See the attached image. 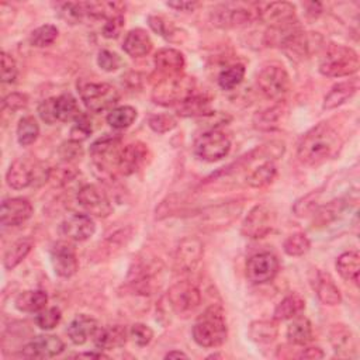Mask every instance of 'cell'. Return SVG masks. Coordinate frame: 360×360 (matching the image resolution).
Wrapping results in <instances>:
<instances>
[{"instance_id":"d4e9b609","label":"cell","mask_w":360,"mask_h":360,"mask_svg":"<svg viewBox=\"0 0 360 360\" xmlns=\"http://www.w3.org/2000/svg\"><path fill=\"white\" fill-rule=\"evenodd\" d=\"M98 330V322L86 314H80L76 318H73L66 329V333L69 339L75 345H83L90 338H93Z\"/></svg>"},{"instance_id":"6da1fadb","label":"cell","mask_w":360,"mask_h":360,"mask_svg":"<svg viewBox=\"0 0 360 360\" xmlns=\"http://www.w3.org/2000/svg\"><path fill=\"white\" fill-rule=\"evenodd\" d=\"M342 146L339 134L326 122H319L311 128L300 141L297 156L307 166H318L333 158Z\"/></svg>"},{"instance_id":"4fadbf2b","label":"cell","mask_w":360,"mask_h":360,"mask_svg":"<svg viewBox=\"0 0 360 360\" xmlns=\"http://www.w3.org/2000/svg\"><path fill=\"white\" fill-rule=\"evenodd\" d=\"M278 260L270 252H259L252 255L246 262V278L253 284H264L271 281L278 271Z\"/></svg>"},{"instance_id":"ba28073f","label":"cell","mask_w":360,"mask_h":360,"mask_svg":"<svg viewBox=\"0 0 360 360\" xmlns=\"http://www.w3.org/2000/svg\"><path fill=\"white\" fill-rule=\"evenodd\" d=\"M231 150L229 136L219 129H207L200 134L193 145L197 158L205 162H217L225 158Z\"/></svg>"},{"instance_id":"f546056e","label":"cell","mask_w":360,"mask_h":360,"mask_svg":"<svg viewBox=\"0 0 360 360\" xmlns=\"http://www.w3.org/2000/svg\"><path fill=\"white\" fill-rule=\"evenodd\" d=\"M48 304V294L42 290H27L17 295L14 305L21 312H39Z\"/></svg>"},{"instance_id":"6125c7cd","label":"cell","mask_w":360,"mask_h":360,"mask_svg":"<svg viewBox=\"0 0 360 360\" xmlns=\"http://www.w3.org/2000/svg\"><path fill=\"white\" fill-rule=\"evenodd\" d=\"M305 7H307V14L314 15V17L319 15L321 11H322V4H321V3H314V1H312V3L305 4Z\"/></svg>"},{"instance_id":"2e32d148","label":"cell","mask_w":360,"mask_h":360,"mask_svg":"<svg viewBox=\"0 0 360 360\" xmlns=\"http://www.w3.org/2000/svg\"><path fill=\"white\" fill-rule=\"evenodd\" d=\"M257 20L269 27H280L297 21L295 6L288 1H273L257 4Z\"/></svg>"},{"instance_id":"4316f807","label":"cell","mask_w":360,"mask_h":360,"mask_svg":"<svg viewBox=\"0 0 360 360\" xmlns=\"http://www.w3.org/2000/svg\"><path fill=\"white\" fill-rule=\"evenodd\" d=\"M152 39L149 34L142 28L131 30L122 42L124 52L131 58H142L146 56L152 51Z\"/></svg>"},{"instance_id":"11a10c76","label":"cell","mask_w":360,"mask_h":360,"mask_svg":"<svg viewBox=\"0 0 360 360\" xmlns=\"http://www.w3.org/2000/svg\"><path fill=\"white\" fill-rule=\"evenodd\" d=\"M131 336L138 346L143 347L150 343L153 338V330L145 323H134L131 326Z\"/></svg>"},{"instance_id":"680465c9","label":"cell","mask_w":360,"mask_h":360,"mask_svg":"<svg viewBox=\"0 0 360 360\" xmlns=\"http://www.w3.org/2000/svg\"><path fill=\"white\" fill-rule=\"evenodd\" d=\"M28 104V97L22 93H11L3 100V110H10L11 112L24 108Z\"/></svg>"},{"instance_id":"836d02e7","label":"cell","mask_w":360,"mask_h":360,"mask_svg":"<svg viewBox=\"0 0 360 360\" xmlns=\"http://www.w3.org/2000/svg\"><path fill=\"white\" fill-rule=\"evenodd\" d=\"M304 308H305V301L300 294L297 292L288 294L277 304L274 309V319L276 321L292 319L294 316L300 315Z\"/></svg>"},{"instance_id":"52a82bcc","label":"cell","mask_w":360,"mask_h":360,"mask_svg":"<svg viewBox=\"0 0 360 360\" xmlns=\"http://www.w3.org/2000/svg\"><path fill=\"white\" fill-rule=\"evenodd\" d=\"M79 94L84 105L94 112L110 110L120 100L118 90L110 83H97V82L80 83Z\"/></svg>"},{"instance_id":"9a60e30c","label":"cell","mask_w":360,"mask_h":360,"mask_svg":"<svg viewBox=\"0 0 360 360\" xmlns=\"http://www.w3.org/2000/svg\"><path fill=\"white\" fill-rule=\"evenodd\" d=\"M77 202L90 215L105 218L111 214L112 207L107 195L94 184H84L77 191Z\"/></svg>"},{"instance_id":"681fc988","label":"cell","mask_w":360,"mask_h":360,"mask_svg":"<svg viewBox=\"0 0 360 360\" xmlns=\"http://www.w3.org/2000/svg\"><path fill=\"white\" fill-rule=\"evenodd\" d=\"M93 132V125L90 118L86 114H80L75 121L73 125L70 128V139L82 142L84 139H87L90 136V134Z\"/></svg>"},{"instance_id":"ac0fdd59","label":"cell","mask_w":360,"mask_h":360,"mask_svg":"<svg viewBox=\"0 0 360 360\" xmlns=\"http://www.w3.org/2000/svg\"><path fill=\"white\" fill-rule=\"evenodd\" d=\"M51 263L55 273L63 278L72 277L79 269V262H77L75 248L66 242H58L52 246Z\"/></svg>"},{"instance_id":"6f0895ef","label":"cell","mask_w":360,"mask_h":360,"mask_svg":"<svg viewBox=\"0 0 360 360\" xmlns=\"http://www.w3.org/2000/svg\"><path fill=\"white\" fill-rule=\"evenodd\" d=\"M124 27V14L122 15H115V17H111L108 20H105L104 25H103V30H101V34L104 38H117L121 32Z\"/></svg>"},{"instance_id":"f5cc1de1","label":"cell","mask_w":360,"mask_h":360,"mask_svg":"<svg viewBox=\"0 0 360 360\" xmlns=\"http://www.w3.org/2000/svg\"><path fill=\"white\" fill-rule=\"evenodd\" d=\"M97 65L105 72H115L122 66V59L108 49H103L97 55Z\"/></svg>"},{"instance_id":"3957f363","label":"cell","mask_w":360,"mask_h":360,"mask_svg":"<svg viewBox=\"0 0 360 360\" xmlns=\"http://www.w3.org/2000/svg\"><path fill=\"white\" fill-rule=\"evenodd\" d=\"M357 52L340 44H329L319 62V72L328 77L350 76L359 70Z\"/></svg>"},{"instance_id":"7dc6e473","label":"cell","mask_w":360,"mask_h":360,"mask_svg":"<svg viewBox=\"0 0 360 360\" xmlns=\"http://www.w3.org/2000/svg\"><path fill=\"white\" fill-rule=\"evenodd\" d=\"M60 318H62V312L59 308L56 307L44 308L37 314L35 323L42 330H49V329H53L60 322Z\"/></svg>"},{"instance_id":"7bdbcfd3","label":"cell","mask_w":360,"mask_h":360,"mask_svg":"<svg viewBox=\"0 0 360 360\" xmlns=\"http://www.w3.org/2000/svg\"><path fill=\"white\" fill-rule=\"evenodd\" d=\"M311 248V242L308 236L302 232H294L288 235L283 243V250L288 256H302Z\"/></svg>"},{"instance_id":"9c48e42d","label":"cell","mask_w":360,"mask_h":360,"mask_svg":"<svg viewBox=\"0 0 360 360\" xmlns=\"http://www.w3.org/2000/svg\"><path fill=\"white\" fill-rule=\"evenodd\" d=\"M51 169H44L39 163H32L27 159L14 160L6 174L7 184L14 190L25 188L31 184H37V181L44 183L49 180Z\"/></svg>"},{"instance_id":"816d5d0a","label":"cell","mask_w":360,"mask_h":360,"mask_svg":"<svg viewBox=\"0 0 360 360\" xmlns=\"http://www.w3.org/2000/svg\"><path fill=\"white\" fill-rule=\"evenodd\" d=\"M148 124L152 131L158 134H165L172 131L177 125V121L172 114H156L149 118Z\"/></svg>"},{"instance_id":"be15d7a7","label":"cell","mask_w":360,"mask_h":360,"mask_svg":"<svg viewBox=\"0 0 360 360\" xmlns=\"http://www.w3.org/2000/svg\"><path fill=\"white\" fill-rule=\"evenodd\" d=\"M76 357H87V359H107L108 356L101 353V352H86V353H80L76 354Z\"/></svg>"},{"instance_id":"d6986e66","label":"cell","mask_w":360,"mask_h":360,"mask_svg":"<svg viewBox=\"0 0 360 360\" xmlns=\"http://www.w3.org/2000/svg\"><path fill=\"white\" fill-rule=\"evenodd\" d=\"M65 343L55 335H39L22 347V356L28 359H51L60 354Z\"/></svg>"},{"instance_id":"603a6c76","label":"cell","mask_w":360,"mask_h":360,"mask_svg":"<svg viewBox=\"0 0 360 360\" xmlns=\"http://www.w3.org/2000/svg\"><path fill=\"white\" fill-rule=\"evenodd\" d=\"M96 232V224L86 214H73L60 224V233L68 239L83 242L93 236Z\"/></svg>"},{"instance_id":"d590c367","label":"cell","mask_w":360,"mask_h":360,"mask_svg":"<svg viewBox=\"0 0 360 360\" xmlns=\"http://www.w3.org/2000/svg\"><path fill=\"white\" fill-rule=\"evenodd\" d=\"M283 115L284 107L281 104H277L256 112L253 117V125L260 131H273L280 125Z\"/></svg>"},{"instance_id":"ffe728a7","label":"cell","mask_w":360,"mask_h":360,"mask_svg":"<svg viewBox=\"0 0 360 360\" xmlns=\"http://www.w3.org/2000/svg\"><path fill=\"white\" fill-rule=\"evenodd\" d=\"M32 214V205L27 198H6L0 208V222L3 226H18L24 224Z\"/></svg>"},{"instance_id":"e575fe53","label":"cell","mask_w":360,"mask_h":360,"mask_svg":"<svg viewBox=\"0 0 360 360\" xmlns=\"http://www.w3.org/2000/svg\"><path fill=\"white\" fill-rule=\"evenodd\" d=\"M32 246H34V240L31 238H21V239L15 240L14 243H11L3 257L4 267L11 270L15 266H18L27 257V255L31 252Z\"/></svg>"},{"instance_id":"8992f818","label":"cell","mask_w":360,"mask_h":360,"mask_svg":"<svg viewBox=\"0 0 360 360\" xmlns=\"http://www.w3.org/2000/svg\"><path fill=\"white\" fill-rule=\"evenodd\" d=\"M166 298L170 309L181 318L194 314L201 304V292L198 287L188 280H181L173 284L169 288Z\"/></svg>"},{"instance_id":"c3c4849f","label":"cell","mask_w":360,"mask_h":360,"mask_svg":"<svg viewBox=\"0 0 360 360\" xmlns=\"http://www.w3.org/2000/svg\"><path fill=\"white\" fill-rule=\"evenodd\" d=\"M321 195V191H312L309 194H307L305 197L300 198L295 201L292 211L297 217H305L308 214H315L316 211V205H318V198Z\"/></svg>"},{"instance_id":"ab89813d","label":"cell","mask_w":360,"mask_h":360,"mask_svg":"<svg viewBox=\"0 0 360 360\" xmlns=\"http://www.w3.org/2000/svg\"><path fill=\"white\" fill-rule=\"evenodd\" d=\"M177 112L181 117H202L210 112V98L207 96L193 94L179 104Z\"/></svg>"},{"instance_id":"7402d4cb","label":"cell","mask_w":360,"mask_h":360,"mask_svg":"<svg viewBox=\"0 0 360 360\" xmlns=\"http://www.w3.org/2000/svg\"><path fill=\"white\" fill-rule=\"evenodd\" d=\"M309 281H311V285H312L316 297L319 298V301L322 304L330 305V307L340 304V301H342L340 290L338 288V285L335 284V281L329 273L315 269L312 271V276L309 277Z\"/></svg>"},{"instance_id":"4dcf8cb0","label":"cell","mask_w":360,"mask_h":360,"mask_svg":"<svg viewBox=\"0 0 360 360\" xmlns=\"http://www.w3.org/2000/svg\"><path fill=\"white\" fill-rule=\"evenodd\" d=\"M148 24L156 34L170 42H181L186 38V32L163 15H149Z\"/></svg>"},{"instance_id":"f35d334b","label":"cell","mask_w":360,"mask_h":360,"mask_svg":"<svg viewBox=\"0 0 360 360\" xmlns=\"http://www.w3.org/2000/svg\"><path fill=\"white\" fill-rule=\"evenodd\" d=\"M55 108H56V118L62 122L75 121L80 114V108L77 100L72 94H60L55 98Z\"/></svg>"},{"instance_id":"44dd1931","label":"cell","mask_w":360,"mask_h":360,"mask_svg":"<svg viewBox=\"0 0 360 360\" xmlns=\"http://www.w3.org/2000/svg\"><path fill=\"white\" fill-rule=\"evenodd\" d=\"M148 153H149V150L145 143H142V142L128 143V145L122 146V149L120 150L115 169L121 174L129 176V174L135 173L146 162Z\"/></svg>"},{"instance_id":"5b68a950","label":"cell","mask_w":360,"mask_h":360,"mask_svg":"<svg viewBox=\"0 0 360 360\" xmlns=\"http://www.w3.org/2000/svg\"><path fill=\"white\" fill-rule=\"evenodd\" d=\"M210 20L218 28L245 27L257 20V4L221 3L211 10Z\"/></svg>"},{"instance_id":"bcb514c9","label":"cell","mask_w":360,"mask_h":360,"mask_svg":"<svg viewBox=\"0 0 360 360\" xmlns=\"http://www.w3.org/2000/svg\"><path fill=\"white\" fill-rule=\"evenodd\" d=\"M59 11H60V17L70 24H77L84 18H89L87 10H86V1L63 3Z\"/></svg>"},{"instance_id":"74e56055","label":"cell","mask_w":360,"mask_h":360,"mask_svg":"<svg viewBox=\"0 0 360 360\" xmlns=\"http://www.w3.org/2000/svg\"><path fill=\"white\" fill-rule=\"evenodd\" d=\"M278 328L273 321H253L249 326L248 335L255 343H270L277 338Z\"/></svg>"},{"instance_id":"d6a6232c","label":"cell","mask_w":360,"mask_h":360,"mask_svg":"<svg viewBox=\"0 0 360 360\" xmlns=\"http://www.w3.org/2000/svg\"><path fill=\"white\" fill-rule=\"evenodd\" d=\"M336 270L346 281H352L357 285L359 283V270H360V257L354 250L342 253L336 259Z\"/></svg>"},{"instance_id":"5bb4252c","label":"cell","mask_w":360,"mask_h":360,"mask_svg":"<svg viewBox=\"0 0 360 360\" xmlns=\"http://www.w3.org/2000/svg\"><path fill=\"white\" fill-rule=\"evenodd\" d=\"M121 136L120 135H104L96 139L90 146V155L97 167L107 170L115 169L117 159L121 148Z\"/></svg>"},{"instance_id":"8d00e7d4","label":"cell","mask_w":360,"mask_h":360,"mask_svg":"<svg viewBox=\"0 0 360 360\" xmlns=\"http://www.w3.org/2000/svg\"><path fill=\"white\" fill-rule=\"evenodd\" d=\"M277 174V167L273 163V160H266L257 167H255L248 176H246V184L253 188H262L269 186Z\"/></svg>"},{"instance_id":"94428289","label":"cell","mask_w":360,"mask_h":360,"mask_svg":"<svg viewBox=\"0 0 360 360\" xmlns=\"http://www.w3.org/2000/svg\"><path fill=\"white\" fill-rule=\"evenodd\" d=\"M300 357H302V359H322L323 352L319 347H308V349L302 350Z\"/></svg>"},{"instance_id":"9f6ffc18","label":"cell","mask_w":360,"mask_h":360,"mask_svg":"<svg viewBox=\"0 0 360 360\" xmlns=\"http://www.w3.org/2000/svg\"><path fill=\"white\" fill-rule=\"evenodd\" d=\"M55 98L56 97H49L44 101L39 103L38 105V115L45 124H55L58 121L56 118V108H55Z\"/></svg>"},{"instance_id":"cb8c5ba5","label":"cell","mask_w":360,"mask_h":360,"mask_svg":"<svg viewBox=\"0 0 360 360\" xmlns=\"http://www.w3.org/2000/svg\"><path fill=\"white\" fill-rule=\"evenodd\" d=\"M153 62H155L156 70H159L163 75V77L180 75L186 65L184 55L174 48L159 49L153 56Z\"/></svg>"},{"instance_id":"30bf717a","label":"cell","mask_w":360,"mask_h":360,"mask_svg":"<svg viewBox=\"0 0 360 360\" xmlns=\"http://www.w3.org/2000/svg\"><path fill=\"white\" fill-rule=\"evenodd\" d=\"M256 84L259 91L269 100L280 101L290 90V76L287 70L281 66L271 65L263 68L257 77Z\"/></svg>"},{"instance_id":"e7e4bbea","label":"cell","mask_w":360,"mask_h":360,"mask_svg":"<svg viewBox=\"0 0 360 360\" xmlns=\"http://www.w3.org/2000/svg\"><path fill=\"white\" fill-rule=\"evenodd\" d=\"M180 359V357H183V359H187L188 356L186 354V353H183V352H180V350H172V352H167L166 354H165V359Z\"/></svg>"},{"instance_id":"7c38bea8","label":"cell","mask_w":360,"mask_h":360,"mask_svg":"<svg viewBox=\"0 0 360 360\" xmlns=\"http://www.w3.org/2000/svg\"><path fill=\"white\" fill-rule=\"evenodd\" d=\"M204 256V245L195 236H186L183 238L173 256V269L177 274H186L200 264Z\"/></svg>"},{"instance_id":"f1b7e54d","label":"cell","mask_w":360,"mask_h":360,"mask_svg":"<svg viewBox=\"0 0 360 360\" xmlns=\"http://www.w3.org/2000/svg\"><path fill=\"white\" fill-rule=\"evenodd\" d=\"M357 89H359V82L356 79L345 80V82L335 84L329 90V93L325 96L322 107L325 110H332V108H336V107L345 104L349 98H352L356 94Z\"/></svg>"},{"instance_id":"f6af8a7d","label":"cell","mask_w":360,"mask_h":360,"mask_svg":"<svg viewBox=\"0 0 360 360\" xmlns=\"http://www.w3.org/2000/svg\"><path fill=\"white\" fill-rule=\"evenodd\" d=\"M58 38V28L52 24H45L35 28L30 35V42L32 46L45 48L55 42Z\"/></svg>"},{"instance_id":"1f68e13d","label":"cell","mask_w":360,"mask_h":360,"mask_svg":"<svg viewBox=\"0 0 360 360\" xmlns=\"http://www.w3.org/2000/svg\"><path fill=\"white\" fill-rule=\"evenodd\" d=\"M287 339L290 343L304 346L312 339V325L305 316H294L287 326Z\"/></svg>"},{"instance_id":"db71d44e","label":"cell","mask_w":360,"mask_h":360,"mask_svg":"<svg viewBox=\"0 0 360 360\" xmlns=\"http://www.w3.org/2000/svg\"><path fill=\"white\" fill-rule=\"evenodd\" d=\"M17 73H18V69L14 58L6 51H3L1 52V82L13 83L17 77Z\"/></svg>"},{"instance_id":"b9f144b4","label":"cell","mask_w":360,"mask_h":360,"mask_svg":"<svg viewBox=\"0 0 360 360\" xmlns=\"http://www.w3.org/2000/svg\"><path fill=\"white\" fill-rule=\"evenodd\" d=\"M39 135V125L31 115H25L17 125V141L21 146H28L37 141Z\"/></svg>"},{"instance_id":"277c9868","label":"cell","mask_w":360,"mask_h":360,"mask_svg":"<svg viewBox=\"0 0 360 360\" xmlns=\"http://www.w3.org/2000/svg\"><path fill=\"white\" fill-rule=\"evenodd\" d=\"M195 80L187 75H173L162 77L152 90V100L159 105H176L194 94Z\"/></svg>"},{"instance_id":"484cf974","label":"cell","mask_w":360,"mask_h":360,"mask_svg":"<svg viewBox=\"0 0 360 360\" xmlns=\"http://www.w3.org/2000/svg\"><path fill=\"white\" fill-rule=\"evenodd\" d=\"M329 342L339 356H350L357 349L352 329L343 323H335L329 329Z\"/></svg>"},{"instance_id":"f907efd6","label":"cell","mask_w":360,"mask_h":360,"mask_svg":"<svg viewBox=\"0 0 360 360\" xmlns=\"http://www.w3.org/2000/svg\"><path fill=\"white\" fill-rule=\"evenodd\" d=\"M59 156L62 158L63 162L66 163H72V162H77L83 158V148L80 145V142L69 139L66 142H63L59 149H58Z\"/></svg>"},{"instance_id":"7a4b0ae2","label":"cell","mask_w":360,"mask_h":360,"mask_svg":"<svg viewBox=\"0 0 360 360\" xmlns=\"http://www.w3.org/2000/svg\"><path fill=\"white\" fill-rule=\"evenodd\" d=\"M228 335L224 311L219 305H210L198 315L193 326V339L201 347H218Z\"/></svg>"},{"instance_id":"8fae6325","label":"cell","mask_w":360,"mask_h":360,"mask_svg":"<svg viewBox=\"0 0 360 360\" xmlns=\"http://www.w3.org/2000/svg\"><path fill=\"white\" fill-rule=\"evenodd\" d=\"M274 224H276L274 211L269 205L259 204V205H255L245 217L240 226V232L245 238L260 239V238H264L269 232H271Z\"/></svg>"},{"instance_id":"ee69618b","label":"cell","mask_w":360,"mask_h":360,"mask_svg":"<svg viewBox=\"0 0 360 360\" xmlns=\"http://www.w3.org/2000/svg\"><path fill=\"white\" fill-rule=\"evenodd\" d=\"M243 76H245V66L240 63H236L224 69L219 73L218 84L224 90H232L242 83Z\"/></svg>"},{"instance_id":"e0dca14e","label":"cell","mask_w":360,"mask_h":360,"mask_svg":"<svg viewBox=\"0 0 360 360\" xmlns=\"http://www.w3.org/2000/svg\"><path fill=\"white\" fill-rule=\"evenodd\" d=\"M242 204L232 201L215 207H210L201 212V226L210 229H218L232 224L240 214Z\"/></svg>"},{"instance_id":"91938a15","label":"cell","mask_w":360,"mask_h":360,"mask_svg":"<svg viewBox=\"0 0 360 360\" xmlns=\"http://www.w3.org/2000/svg\"><path fill=\"white\" fill-rule=\"evenodd\" d=\"M166 6L170 8H174L177 11H193L200 6V3H197V1H169V3H166Z\"/></svg>"},{"instance_id":"83f0119b","label":"cell","mask_w":360,"mask_h":360,"mask_svg":"<svg viewBox=\"0 0 360 360\" xmlns=\"http://www.w3.org/2000/svg\"><path fill=\"white\" fill-rule=\"evenodd\" d=\"M127 342V329L122 325H108L97 330L94 345L101 350H112L124 346Z\"/></svg>"},{"instance_id":"60d3db41","label":"cell","mask_w":360,"mask_h":360,"mask_svg":"<svg viewBox=\"0 0 360 360\" xmlns=\"http://www.w3.org/2000/svg\"><path fill=\"white\" fill-rule=\"evenodd\" d=\"M136 110L131 105H121L112 108L107 115V122L114 129H124L134 124L136 120Z\"/></svg>"}]
</instances>
